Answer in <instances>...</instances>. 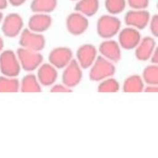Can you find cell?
Here are the masks:
<instances>
[{
  "instance_id": "20",
  "label": "cell",
  "mask_w": 158,
  "mask_h": 158,
  "mask_svg": "<svg viewBox=\"0 0 158 158\" xmlns=\"http://www.w3.org/2000/svg\"><path fill=\"white\" fill-rule=\"evenodd\" d=\"M21 90L23 92H40L41 88L36 81V77L34 74H28L22 81Z\"/></svg>"
},
{
  "instance_id": "5",
  "label": "cell",
  "mask_w": 158,
  "mask_h": 158,
  "mask_svg": "<svg viewBox=\"0 0 158 158\" xmlns=\"http://www.w3.org/2000/svg\"><path fill=\"white\" fill-rule=\"evenodd\" d=\"M19 44L27 50L37 52L44 48L45 40L42 35L34 34L28 29H24L20 37Z\"/></svg>"
},
{
  "instance_id": "33",
  "label": "cell",
  "mask_w": 158,
  "mask_h": 158,
  "mask_svg": "<svg viewBox=\"0 0 158 158\" xmlns=\"http://www.w3.org/2000/svg\"><path fill=\"white\" fill-rule=\"evenodd\" d=\"M2 18H3V14L0 12V23H1V20H2Z\"/></svg>"
},
{
  "instance_id": "13",
  "label": "cell",
  "mask_w": 158,
  "mask_h": 158,
  "mask_svg": "<svg viewBox=\"0 0 158 158\" xmlns=\"http://www.w3.org/2000/svg\"><path fill=\"white\" fill-rule=\"evenodd\" d=\"M99 52L107 59L116 62L119 61L121 58L120 49L115 41H107L102 43L99 46Z\"/></svg>"
},
{
  "instance_id": "18",
  "label": "cell",
  "mask_w": 158,
  "mask_h": 158,
  "mask_svg": "<svg viewBox=\"0 0 158 158\" xmlns=\"http://www.w3.org/2000/svg\"><path fill=\"white\" fill-rule=\"evenodd\" d=\"M57 6V0H33L31 9L33 12L50 13Z\"/></svg>"
},
{
  "instance_id": "34",
  "label": "cell",
  "mask_w": 158,
  "mask_h": 158,
  "mask_svg": "<svg viewBox=\"0 0 158 158\" xmlns=\"http://www.w3.org/2000/svg\"><path fill=\"white\" fill-rule=\"evenodd\" d=\"M72 1H75V0H72Z\"/></svg>"
},
{
  "instance_id": "8",
  "label": "cell",
  "mask_w": 158,
  "mask_h": 158,
  "mask_svg": "<svg viewBox=\"0 0 158 158\" xmlns=\"http://www.w3.org/2000/svg\"><path fill=\"white\" fill-rule=\"evenodd\" d=\"M67 29L73 35H80L83 34L89 26L88 19L81 14H71L66 21Z\"/></svg>"
},
{
  "instance_id": "24",
  "label": "cell",
  "mask_w": 158,
  "mask_h": 158,
  "mask_svg": "<svg viewBox=\"0 0 158 158\" xmlns=\"http://www.w3.org/2000/svg\"><path fill=\"white\" fill-rule=\"evenodd\" d=\"M119 89V84L116 80L110 79L98 86V91L99 92H116Z\"/></svg>"
},
{
  "instance_id": "11",
  "label": "cell",
  "mask_w": 158,
  "mask_h": 158,
  "mask_svg": "<svg viewBox=\"0 0 158 158\" xmlns=\"http://www.w3.org/2000/svg\"><path fill=\"white\" fill-rule=\"evenodd\" d=\"M118 39L123 48L126 50H131L139 44L140 34L135 29L126 28L122 30Z\"/></svg>"
},
{
  "instance_id": "9",
  "label": "cell",
  "mask_w": 158,
  "mask_h": 158,
  "mask_svg": "<svg viewBox=\"0 0 158 158\" xmlns=\"http://www.w3.org/2000/svg\"><path fill=\"white\" fill-rule=\"evenodd\" d=\"M73 52L71 49L66 47H59L53 49L49 54V61L56 68L61 69L68 65L72 61Z\"/></svg>"
},
{
  "instance_id": "12",
  "label": "cell",
  "mask_w": 158,
  "mask_h": 158,
  "mask_svg": "<svg viewBox=\"0 0 158 158\" xmlns=\"http://www.w3.org/2000/svg\"><path fill=\"white\" fill-rule=\"evenodd\" d=\"M96 54V48L91 44H84L80 47L77 52V57L79 59L81 66L84 69L89 67L95 61Z\"/></svg>"
},
{
  "instance_id": "2",
  "label": "cell",
  "mask_w": 158,
  "mask_h": 158,
  "mask_svg": "<svg viewBox=\"0 0 158 158\" xmlns=\"http://www.w3.org/2000/svg\"><path fill=\"white\" fill-rule=\"evenodd\" d=\"M1 73L8 77H15L20 73V65L12 51H5L0 55Z\"/></svg>"
},
{
  "instance_id": "32",
  "label": "cell",
  "mask_w": 158,
  "mask_h": 158,
  "mask_svg": "<svg viewBox=\"0 0 158 158\" xmlns=\"http://www.w3.org/2000/svg\"><path fill=\"white\" fill-rule=\"evenodd\" d=\"M3 46H4V43H3V40H2V38L0 37V52H1V50L3 49Z\"/></svg>"
},
{
  "instance_id": "31",
  "label": "cell",
  "mask_w": 158,
  "mask_h": 158,
  "mask_svg": "<svg viewBox=\"0 0 158 158\" xmlns=\"http://www.w3.org/2000/svg\"><path fill=\"white\" fill-rule=\"evenodd\" d=\"M157 49L155 51V53H154V55H153V57H152V62H155V63H157Z\"/></svg>"
},
{
  "instance_id": "15",
  "label": "cell",
  "mask_w": 158,
  "mask_h": 158,
  "mask_svg": "<svg viewBox=\"0 0 158 158\" xmlns=\"http://www.w3.org/2000/svg\"><path fill=\"white\" fill-rule=\"evenodd\" d=\"M156 46V42L151 37H146L135 50V56L140 61H146L150 58Z\"/></svg>"
},
{
  "instance_id": "29",
  "label": "cell",
  "mask_w": 158,
  "mask_h": 158,
  "mask_svg": "<svg viewBox=\"0 0 158 158\" xmlns=\"http://www.w3.org/2000/svg\"><path fill=\"white\" fill-rule=\"evenodd\" d=\"M7 6V0H0V9H5Z\"/></svg>"
},
{
  "instance_id": "7",
  "label": "cell",
  "mask_w": 158,
  "mask_h": 158,
  "mask_svg": "<svg viewBox=\"0 0 158 158\" xmlns=\"http://www.w3.org/2000/svg\"><path fill=\"white\" fill-rule=\"evenodd\" d=\"M23 19L17 14L8 15L2 25V31L4 35L7 37H15L21 31L23 27Z\"/></svg>"
},
{
  "instance_id": "1",
  "label": "cell",
  "mask_w": 158,
  "mask_h": 158,
  "mask_svg": "<svg viewBox=\"0 0 158 158\" xmlns=\"http://www.w3.org/2000/svg\"><path fill=\"white\" fill-rule=\"evenodd\" d=\"M121 23L117 17L110 15H102L98 20V34L102 38H110L117 35Z\"/></svg>"
},
{
  "instance_id": "10",
  "label": "cell",
  "mask_w": 158,
  "mask_h": 158,
  "mask_svg": "<svg viewBox=\"0 0 158 158\" xmlns=\"http://www.w3.org/2000/svg\"><path fill=\"white\" fill-rule=\"evenodd\" d=\"M150 15L146 10H133L127 13L125 22L127 25H133L138 29H144L149 21Z\"/></svg>"
},
{
  "instance_id": "26",
  "label": "cell",
  "mask_w": 158,
  "mask_h": 158,
  "mask_svg": "<svg viewBox=\"0 0 158 158\" xmlns=\"http://www.w3.org/2000/svg\"><path fill=\"white\" fill-rule=\"evenodd\" d=\"M150 29L152 34L156 37L158 36V16L157 15H155L152 18L151 21V25H150Z\"/></svg>"
},
{
  "instance_id": "16",
  "label": "cell",
  "mask_w": 158,
  "mask_h": 158,
  "mask_svg": "<svg viewBox=\"0 0 158 158\" xmlns=\"http://www.w3.org/2000/svg\"><path fill=\"white\" fill-rule=\"evenodd\" d=\"M38 79L43 85H52L57 79V72L52 66L44 64L38 71Z\"/></svg>"
},
{
  "instance_id": "17",
  "label": "cell",
  "mask_w": 158,
  "mask_h": 158,
  "mask_svg": "<svg viewBox=\"0 0 158 158\" xmlns=\"http://www.w3.org/2000/svg\"><path fill=\"white\" fill-rule=\"evenodd\" d=\"M98 0H81L75 6V10L87 16L94 15L98 10Z\"/></svg>"
},
{
  "instance_id": "4",
  "label": "cell",
  "mask_w": 158,
  "mask_h": 158,
  "mask_svg": "<svg viewBox=\"0 0 158 158\" xmlns=\"http://www.w3.org/2000/svg\"><path fill=\"white\" fill-rule=\"evenodd\" d=\"M17 55L23 66V69L27 72H32L35 70L43 61L42 54L34 52L27 49L19 48L17 50Z\"/></svg>"
},
{
  "instance_id": "27",
  "label": "cell",
  "mask_w": 158,
  "mask_h": 158,
  "mask_svg": "<svg viewBox=\"0 0 158 158\" xmlns=\"http://www.w3.org/2000/svg\"><path fill=\"white\" fill-rule=\"evenodd\" d=\"M72 90L70 89H67L61 85H55L52 89L51 92H71Z\"/></svg>"
},
{
  "instance_id": "30",
  "label": "cell",
  "mask_w": 158,
  "mask_h": 158,
  "mask_svg": "<svg viewBox=\"0 0 158 158\" xmlns=\"http://www.w3.org/2000/svg\"><path fill=\"white\" fill-rule=\"evenodd\" d=\"M146 92H157V87H147L146 89Z\"/></svg>"
},
{
  "instance_id": "6",
  "label": "cell",
  "mask_w": 158,
  "mask_h": 158,
  "mask_svg": "<svg viewBox=\"0 0 158 158\" xmlns=\"http://www.w3.org/2000/svg\"><path fill=\"white\" fill-rule=\"evenodd\" d=\"M82 78V73L78 62L75 60H72L68 63L67 68L62 74V81L69 88H73L78 85Z\"/></svg>"
},
{
  "instance_id": "3",
  "label": "cell",
  "mask_w": 158,
  "mask_h": 158,
  "mask_svg": "<svg viewBox=\"0 0 158 158\" xmlns=\"http://www.w3.org/2000/svg\"><path fill=\"white\" fill-rule=\"evenodd\" d=\"M114 73H115L114 65L109 61H107L106 59L99 56L98 57L97 61L90 71L89 78L91 81H98L112 76Z\"/></svg>"
},
{
  "instance_id": "23",
  "label": "cell",
  "mask_w": 158,
  "mask_h": 158,
  "mask_svg": "<svg viewBox=\"0 0 158 158\" xmlns=\"http://www.w3.org/2000/svg\"><path fill=\"white\" fill-rule=\"evenodd\" d=\"M144 80L147 84L156 85L158 82V68L156 65L148 66L144 71Z\"/></svg>"
},
{
  "instance_id": "19",
  "label": "cell",
  "mask_w": 158,
  "mask_h": 158,
  "mask_svg": "<svg viewBox=\"0 0 158 158\" xmlns=\"http://www.w3.org/2000/svg\"><path fill=\"white\" fill-rule=\"evenodd\" d=\"M144 89V83L141 78L133 75L127 78L123 86V90L126 92H140Z\"/></svg>"
},
{
  "instance_id": "22",
  "label": "cell",
  "mask_w": 158,
  "mask_h": 158,
  "mask_svg": "<svg viewBox=\"0 0 158 158\" xmlns=\"http://www.w3.org/2000/svg\"><path fill=\"white\" fill-rule=\"evenodd\" d=\"M105 6L108 12L112 15H117L125 9L126 0H106Z\"/></svg>"
},
{
  "instance_id": "14",
  "label": "cell",
  "mask_w": 158,
  "mask_h": 158,
  "mask_svg": "<svg viewBox=\"0 0 158 158\" xmlns=\"http://www.w3.org/2000/svg\"><path fill=\"white\" fill-rule=\"evenodd\" d=\"M52 24V18L47 15H35L29 19L28 25L33 32L46 31Z\"/></svg>"
},
{
  "instance_id": "25",
  "label": "cell",
  "mask_w": 158,
  "mask_h": 158,
  "mask_svg": "<svg viewBox=\"0 0 158 158\" xmlns=\"http://www.w3.org/2000/svg\"><path fill=\"white\" fill-rule=\"evenodd\" d=\"M130 7L134 9H144L148 6L149 0H127Z\"/></svg>"
},
{
  "instance_id": "28",
  "label": "cell",
  "mask_w": 158,
  "mask_h": 158,
  "mask_svg": "<svg viewBox=\"0 0 158 158\" xmlns=\"http://www.w3.org/2000/svg\"><path fill=\"white\" fill-rule=\"evenodd\" d=\"M8 1L14 6H19L23 5L26 0H8Z\"/></svg>"
},
{
  "instance_id": "21",
  "label": "cell",
  "mask_w": 158,
  "mask_h": 158,
  "mask_svg": "<svg viewBox=\"0 0 158 158\" xmlns=\"http://www.w3.org/2000/svg\"><path fill=\"white\" fill-rule=\"evenodd\" d=\"M19 82L16 79L0 77V92H15L18 90Z\"/></svg>"
}]
</instances>
